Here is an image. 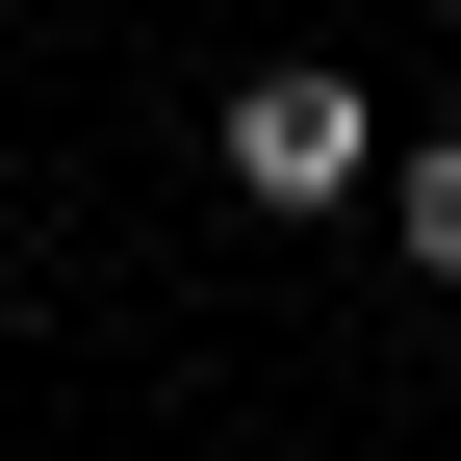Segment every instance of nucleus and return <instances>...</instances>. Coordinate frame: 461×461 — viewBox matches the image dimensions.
Returning a JSON list of instances; mask_svg holds the SVG:
<instances>
[{"mask_svg": "<svg viewBox=\"0 0 461 461\" xmlns=\"http://www.w3.org/2000/svg\"><path fill=\"white\" fill-rule=\"evenodd\" d=\"M205 180L308 230V205H359V180H384V103L333 77V51H282V77H230V129H205Z\"/></svg>", "mask_w": 461, "mask_h": 461, "instance_id": "1", "label": "nucleus"}, {"mask_svg": "<svg viewBox=\"0 0 461 461\" xmlns=\"http://www.w3.org/2000/svg\"><path fill=\"white\" fill-rule=\"evenodd\" d=\"M384 230H411V282H461V154H384Z\"/></svg>", "mask_w": 461, "mask_h": 461, "instance_id": "2", "label": "nucleus"}, {"mask_svg": "<svg viewBox=\"0 0 461 461\" xmlns=\"http://www.w3.org/2000/svg\"><path fill=\"white\" fill-rule=\"evenodd\" d=\"M436 26H461V0H436Z\"/></svg>", "mask_w": 461, "mask_h": 461, "instance_id": "3", "label": "nucleus"}]
</instances>
